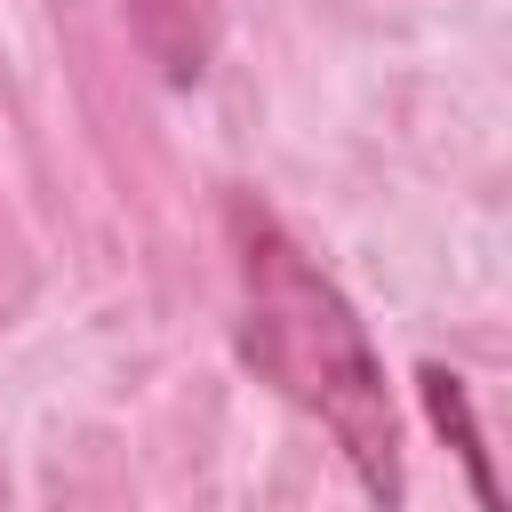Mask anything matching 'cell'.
Masks as SVG:
<instances>
[{
  "label": "cell",
  "mask_w": 512,
  "mask_h": 512,
  "mask_svg": "<svg viewBox=\"0 0 512 512\" xmlns=\"http://www.w3.org/2000/svg\"><path fill=\"white\" fill-rule=\"evenodd\" d=\"M224 240L240 272V360L344 448L376 504H400V416L360 312L256 192L224 200Z\"/></svg>",
  "instance_id": "1"
},
{
  "label": "cell",
  "mask_w": 512,
  "mask_h": 512,
  "mask_svg": "<svg viewBox=\"0 0 512 512\" xmlns=\"http://www.w3.org/2000/svg\"><path fill=\"white\" fill-rule=\"evenodd\" d=\"M416 392H424L432 424L448 432V448L464 456V472H472L480 504H504V488H496V472H488V440H480V424H472V400H464V376H448V368H416Z\"/></svg>",
  "instance_id": "3"
},
{
  "label": "cell",
  "mask_w": 512,
  "mask_h": 512,
  "mask_svg": "<svg viewBox=\"0 0 512 512\" xmlns=\"http://www.w3.org/2000/svg\"><path fill=\"white\" fill-rule=\"evenodd\" d=\"M136 40L152 48V64L168 80H200L208 48H216V0H120Z\"/></svg>",
  "instance_id": "2"
}]
</instances>
